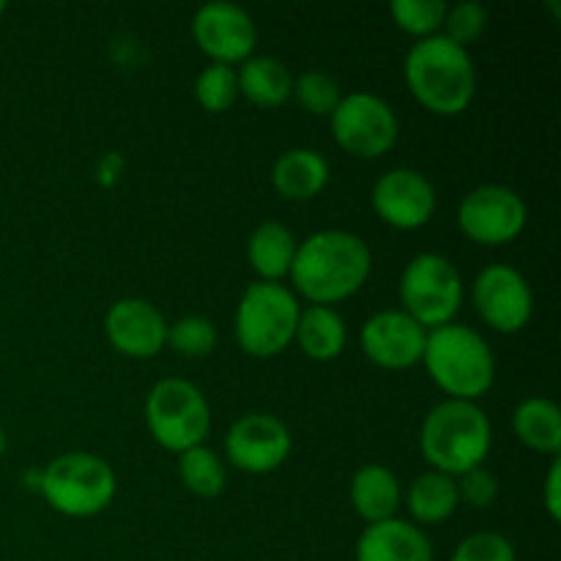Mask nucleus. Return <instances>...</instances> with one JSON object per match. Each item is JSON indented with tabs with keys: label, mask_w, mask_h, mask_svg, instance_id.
Returning a JSON list of instances; mask_svg holds the SVG:
<instances>
[{
	"label": "nucleus",
	"mask_w": 561,
	"mask_h": 561,
	"mask_svg": "<svg viewBox=\"0 0 561 561\" xmlns=\"http://www.w3.org/2000/svg\"><path fill=\"white\" fill-rule=\"evenodd\" d=\"M373 252L362 236L351 230H318L296 247L290 279L312 305L332 307L354 296L367 283Z\"/></svg>",
	"instance_id": "f257e3e1"
},
{
	"label": "nucleus",
	"mask_w": 561,
	"mask_h": 561,
	"mask_svg": "<svg viewBox=\"0 0 561 561\" xmlns=\"http://www.w3.org/2000/svg\"><path fill=\"white\" fill-rule=\"evenodd\" d=\"M403 75L416 102L436 115H460L474 102L477 69L471 53L444 33L420 38L409 49Z\"/></svg>",
	"instance_id": "f03ea898"
},
{
	"label": "nucleus",
	"mask_w": 561,
	"mask_h": 561,
	"mask_svg": "<svg viewBox=\"0 0 561 561\" xmlns=\"http://www.w3.org/2000/svg\"><path fill=\"white\" fill-rule=\"evenodd\" d=\"M493 431L485 411L471 400H444L433 405L420 427L422 458L433 471L460 477L480 469L491 453Z\"/></svg>",
	"instance_id": "7ed1b4c3"
},
{
	"label": "nucleus",
	"mask_w": 561,
	"mask_h": 561,
	"mask_svg": "<svg viewBox=\"0 0 561 561\" xmlns=\"http://www.w3.org/2000/svg\"><path fill=\"white\" fill-rule=\"evenodd\" d=\"M433 381L453 400H471L488 392L496 381V356L491 345L466 323H444L427 332L422 354Z\"/></svg>",
	"instance_id": "20e7f679"
},
{
	"label": "nucleus",
	"mask_w": 561,
	"mask_h": 561,
	"mask_svg": "<svg viewBox=\"0 0 561 561\" xmlns=\"http://www.w3.org/2000/svg\"><path fill=\"white\" fill-rule=\"evenodd\" d=\"M115 471L93 453H66L49 460L38 477V491L49 507L69 518H91L115 499Z\"/></svg>",
	"instance_id": "39448f33"
},
{
	"label": "nucleus",
	"mask_w": 561,
	"mask_h": 561,
	"mask_svg": "<svg viewBox=\"0 0 561 561\" xmlns=\"http://www.w3.org/2000/svg\"><path fill=\"white\" fill-rule=\"evenodd\" d=\"M299 299L279 283L247 285L236 307V340L255 359L277 356L294 343L299 327Z\"/></svg>",
	"instance_id": "423d86ee"
},
{
	"label": "nucleus",
	"mask_w": 561,
	"mask_h": 561,
	"mask_svg": "<svg viewBox=\"0 0 561 561\" xmlns=\"http://www.w3.org/2000/svg\"><path fill=\"white\" fill-rule=\"evenodd\" d=\"M146 425L159 447L181 455L206 442L211 431V405L186 378H162L146 398Z\"/></svg>",
	"instance_id": "0eeeda50"
},
{
	"label": "nucleus",
	"mask_w": 561,
	"mask_h": 561,
	"mask_svg": "<svg viewBox=\"0 0 561 561\" xmlns=\"http://www.w3.org/2000/svg\"><path fill=\"white\" fill-rule=\"evenodd\" d=\"M400 310L409 312L416 323L431 329L453 323L463 305V277L447 255L422 252L411 257L400 274Z\"/></svg>",
	"instance_id": "6e6552de"
},
{
	"label": "nucleus",
	"mask_w": 561,
	"mask_h": 561,
	"mask_svg": "<svg viewBox=\"0 0 561 561\" xmlns=\"http://www.w3.org/2000/svg\"><path fill=\"white\" fill-rule=\"evenodd\" d=\"M329 121H332L334 142L345 153L359 159L383 157L392 151L400 135V121L392 104L370 91L345 93Z\"/></svg>",
	"instance_id": "1a4fd4ad"
},
{
	"label": "nucleus",
	"mask_w": 561,
	"mask_h": 561,
	"mask_svg": "<svg viewBox=\"0 0 561 561\" xmlns=\"http://www.w3.org/2000/svg\"><path fill=\"white\" fill-rule=\"evenodd\" d=\"M529 219L526 201L507 184L474 186L458 206L463 236L485 247L510 244L518 239Z\"/></svg>",
	"instance_id": "9d476101"
},
{
	"label": "nucleus",
	"mask_w": 561,
	"mask_h": 561,
	"mask_svg": "<svg viewBox=\"0 0 561 561\" xmlns=\"http://www.w3.org/2000/svg\"><path fill=\"white\" fill-rule=\"evenodd\" d=\"M474 307L482 321L502 334H515L531 321L535 294L524 274L510 263H491L474 279Z\"/></svg>",
	"instance_id": "9b49d317"
},
{
	"label": "nucleus",
	"mask_w": 561,
	"mask_h": 561,
	"mask_svg": "<svg viewBox=\"0 0 561 561\" xmlns=\"http://www.w3.org/2000/svg\"><path fill=\"white\" fill-rule=\"evenodd\" d=\"M192 36L211 64H244L255 53L257 27L250 11L230 0L201 5L192 20Z\"/></svg>",
	"instance_id": "f8f14e48"
},
{
	"label": "nucleus",
	"mask_w": 561,
	"mask_h": 561,
	"mask_svg": "<svg viewBox=\"0 0 561 561\" xmlns=\"http://www.w3.org/2000/svg\"><path fill=\"white\" fill-rule=\"evenodd\" d=\"M294 449L288 425L272 414H244L225 436V455L247 474H268L288 460Z\"/></svg>",
	"instance_id": "ddd939ff"
},
{
	"label": "nucleus",
	"mask_w": 561,
	"mask_h": 561,
	"mask_svg": "<svg viewBox=\"0 0 561 561\" xmlns=\"http://www.w3.org/2000/svg\"><path fill=\"white\" fill-rule=\"evenodd\" d=\"M436 186L414 168H392L373 184V208L398 230H416L436 214Z\"/></svg>",
	"instance_id": "4468645a"
},
{
	"label": "nucleus",
	"mask_w": 561,
	"mask_h": 561,
	"mask_svg": "<svg viewBox=\"0 0 561 561\" xmlns=\"http://www.w3.org/2000/svg\"><path fill=\"white\" fill-rule=\"evenodd\" d=\"M362 351L383 370H405L422 362L427 329L403 310H381L365 321L359 332Z\"/></svg>",
	"instance_id": "2eb2a0df"
},
{
	"label": "nucleus",
	"mask_w": 561,
	"mask_h": 561,
	"mask_svg": "<svg viewBox=\"0 0 561 561\" xmlns=\"http://www.w3.org/2000/svg\"><path fill=\"white\" fill-rule=\"evenodd\" d=\"M110 345L131 359H151L168 345V321L157 305L137 296H126L110 305L104 316Z\"/></svg>",
	"instance_id": "dca6fc26"
},
{
	"label": "nucleus",
	"mask_w": 561,
	"mask_h": 561,
	"mask_svg": "<svg viewBox=\"0 0 561 561\" xmlns=\"http://www.w3.org/2000/svg\"><path fill=\"white\" fill-rule=\"evenodd\" d=\"M356 561H433V542L420 526L389 518L362 531Z\"/></svg>",
	"instance_id": "f3484780"
},
{
	"label": "nucleus",
	"mask_w": 561,
	"mask_h": 561,
	"mask_svg": "<svg viewBox=\"0 0 561 561\" xmlns=\"http://www.w3.org/2000/svg\"><path fill=\"white\" fill-rule=\"evenodd\" d=\"M272 184L285 201H312L329 184V162L316 148H288L272 164Z\"/></svg>",
	"instance_id": "a211bd4d"
},
{
	"label": "nucleus",
	"mask_w": 561,
	"mask_h": 561,
	"mask_svg": "<svg viewBox=\"0 0 561 561\" xmlns=\"http://www.w3.org/2000/svg\"><path fill=\"white\" fill-rule=\"evenodd\" d=\"M400 502H403L400 480L387 466L367 463L351 477V504H354L356 515L367 520V526L394 518Z\"/></svg>",
	"instance_id": "6ab92c4d"
},
{
	"label": "nucleus",
	"mask_w": 561,
	"mask_h": 561,
	"mask_svg": "<svg viewBox=\"0 0 561 561\" xmlns=\"http://www.w3.org/2000/svg\"><path fill=\"white\" fill-rule=\"evenodd\" d=\"M239 93L255 107H283L294 96V75L283 60L272 55H250L236 71Z\"/></svg>",
	"instance_id": "aec40b11"
},
{
	"label": "nucleus",
	"mask_w": 561,
	"mask_h": 561,
	"mask_svg": "<svg viewBox=\"0 0 561 561\" xmlns=\"http://www.w3.org/2000/svg\"><path fill=\"white\" fill-rule=\"evenodd\" d=\"M296 247H299V241L283 222H277V219L261 222L250 233V241H247V257H250L252 272L263 283H279L290 274Z\"/></svg>",
	"instance_id": "412c9836"
},
{
	"label": "nucleus",
	"mask_w": 561,
	"mask_h": 561,
	"mask_svg": "<svg viewBox=\"0 0 561 561\" xmlns=\"http://www.w3.org/2000/svg\"><path fill=\"white\" fill-rule=\"evenodd\" d=\"M296 343L310 359L332 362L343 354L348 329L343 316L334 307L310 305L299 312V327H296Z\"/></svg>",
	"instance_id": "4be33fe9"
},
{
	"label": "nucleus",
	"mask_w": 561,
	"mask_h": 561,
	"mask_svg": "<svg viewBox=\"0 0 561 561\" xmlns=\"http://www.w3.org/2000/svg\"><path fill=\"white\" fill-rule=\"evenodd\" d=\"M513 431L524 447L540 455H559L561 449V411L548 398H526L513 414Z\"/></svg>",
	"instance_id": "5701e85b"
},
{
	"label": "nucleus",
	"mask_w": 561,
	"mask_h": 561,
	"mask_svg": "<svg viewBox=\"0 0 561 561\" xmlns=\"http://www.w3.org/2000/svg\"><path fill=\"white\" fill-rule=\"evenodd\" d=\"M458 482L442 471H425L409 488V513L416 524H444L458 510Z\"/></svg>",
	"instance_id": "b1692460"
},
{
	"label": "nucleus",
	"mask_w": 561,
	"mask_h": 561,
	"mask_svg": "<svg viewBox=\"0 0 561 561\" xmlns=\"http://www.w3.org/2000/svg\"><path fill=\"white\" fill-rule=\"evenodd\" d=\"M179 474L186 491L195 493V496L201 499L219 496V493L225 491V485H228V469H225V460L219 458L214 449H208L206 444L192 447L179 455Z\"/></svg>",
	"instance_id": "393cba45"
},
{
	"label": "nucleus",
	"mask_w": 561,
	"mask_h": 561,
	"mask_svg": "<svg viewBox=\"0 0 561 561\" xmlns=\"http://www.w3.org/2000/svg\"><path fill=\"white\" fill-rule=\"evenodd\" d=\"M195 96L208 113H225L239 99V77L228 64H208L195 80Z\"/></svg>",
	"instance_id": "a878e982"
},
{
	"label": "nucleus",
	"mask_w": 561,
	"mask_h": 561,
	"mask_svg": "<svg viewBox=\"0 0 561 561\" xmlns=\"http://www.w3.org/2000/svg\"><path fill=\"white\" fill-rule=\"evenodd\" d=\"M168 343L173 345L175 354L190 356V359H203V356H208L217 348L219 332L208 318L184 316L168 327Z\"/></svg>",
	"instance_id": "bb28decb"
},
{
	"label": "nucleus",
	"mask_w": 561,
	"mask_h": 561,
	"mask_svg": "<svg viewBox=\"0 0 561 561\" xmlns=\"http://www.w3.org/2000/svg\"><path fill=\"white\" fill-rule=\"evenodd\" d=\"M294 96L310 115H332L343 99V88L329 71L310 69L294 77Z\"/></svg>",
	"instance_id": "cd10ccee"
},
{
	"label": "nucleus",
	"mask_w": 561,
	"mask_h": 561,
	"mask_svg": "<svg viewBox=\"0 0 561 561\" xmlns=\"http://www.w3.org/2000/svg\"><path fill=\"white\" fill-rule=\"evenodd\" d=\"M449 5L444 0H392L389 11L392 20L398 22L400 31L411 33V36H436L438 27L444 25Z\"/></svg>",
	"instance_id": "c85d7f7f"
},
{
	"label": "nucleus",
	"mask_w": 561,
	"mask_h": 561,
	"mask_svg": "<svg viewBox=\"0 0 561 561\" xmlns=\"http://www.w3.org/2000/svg\"><path fill=\"white\" fill-rule=\"evenodd\" d=\"M444 36L449 42L460 44V47L469 49V44H474L477 38L485 33L488 27V9L477 0H463V3L447 9V16H444Z\"/></svg>",
	"instance_id": "c756f323"
},
{
	"label": "nucleus",
	"mask_w": 561,
	"mask_h": 561,
	"mask_svg": "<svg viewBox=\"0 0 561 561\" xmlns=\"http://www.w3.org/2000/svg\"><path fill=\"white\" fill-rule=\"evenodd\" d=\"M449 561H518L515 546L499 531H477L455 548Z\"/></svg>",
	"instance_id": "7c9ffc66"
},
{
	"label": "nucleus",
	"mask_w": 561,
	"mask_h": 561,
	"mask_svg": "<svg viewBox=\"0 0 561 561\" xmlns=\"http://www.w3.org/2000/svg\"><path fill=\"white\" fill-rule=\"evenodd\" d=\"M455 482H458V499H460V502L469 504V507L485 510V507H491V504L496 502V496H499L496 474H491L485 466H480V469H471V471H466V474L455 477Z\"/></svg>",
	"instance_id": "2f4dec72"
},
{
	"label": "nucleus",
	"mask_w": 561,
	"mask_h": 561,
	"mask_svg": "<svg viewBox=\"0 0 561 561\" xmlns=\"http://www.w3.org/2000/svg\"><path fill=\"white\" fill-rule=\"evenodd\" d=\"M561 463L559 460H553L551 469H548V477H546V488H542V504H546L548 515H551V520H559L561 518Z\"/></svg>",
	"instance_id": "473e14b6"
},
{
	"label": "nucleus",
	"mask_w": 561,
	"mask_h": 561,
	"mask_svg": "<svg viewBox=\"0 0 561 561\" xmlns=\"http://www.w3.org/2000/svg\"><path fill=\"white\" fill-rule=\"evenodd\" d=\"M3 453H5V433L3 427H0V458H3Z\"/></svg>",
	"instance_id": "72a5a7b5"
},
{
	"label": "nucleus",
	"mask_w": 561,
	"mask_h": 561,
	"mask_svg": "<svg viewBox=\"0 0 561 561\" xmlns=\"http://www.w3.org/2000/svg\"><path fill=\"white\" fill-rule=\"evenodd\" d=\"M3 11H5V3H3V0H0V14H3Z\"/></svg>",
	"instance_id": "f704fd0d"
}]
</instances>
